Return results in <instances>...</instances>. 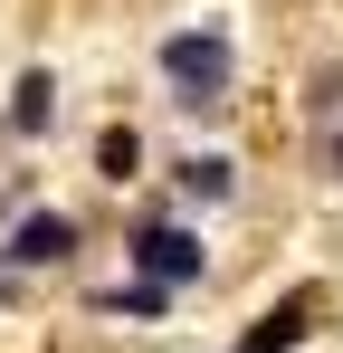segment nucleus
<instances>
[{
	"instance_id": "1",
	"label": "nucleus",
	"mask_w": 343,
	"mask_h": 353,
	"mask_svg": "<svg viewBox=\"0 0 343 353\" xmlns=\"http://www.w3.org/2000/svg\"><path fill=\"white\" fill-rule=\"evenodd\" d=\"M163 77H172V105L181 115L229 105V29H172L163 39Z\"/></svg>"
},
{
	"instance_id": "2",
	"label": "nucleus",
	"mask_w": 343,
	"mask_h": 353,
	"mask_svg": "<svg viewBox=\"0 0 343 353\" xmlns=\"http://www.w3.org/2000/svg\"><path fill=\"white\" fill-rule=\"evenodd\" d=\"M134 277H153V287H191L200 268H210V248H200V230H181V220H153V230H134Z\"/></svg>"
},
{
	"instance_id": "3",
	"label": "nucleus",
	"mask_w": 343,
	"mask_h": 353,
	"mask_svg": "<svg viewBox=\"0 0 343 353\" xmlns=\"http://www.w3.org/2000/svg\"><path fill=\"white\" fill-rule=\"evenodd\" d=\"M0 258H10V268H67V258H76V220H67V210H19V230H10Z\"/></svg>"
},
{
	"instance_id": "4",
	"label": "nucleus",
	"mask_w": 343,
	"mask_h": 353,
	"mask_svg": "<svg viewBox=\"0 0 343 353\" xmlns=\"http://www.w3.org/2000/svg\"><path fill=\"white\" fill-rule=\"evenodd\" d=\"M48 124H57V77H48V67H29V77L10 86V134H19V143H39Z\"/></svg>"
},
{
	"instance_id": "5",
	"label": "nucleus",
	"mask_w": 343,
	"mask_h": 353,
	"mask_svg": "<svg viewBox=\"0 0 343 353\" xmlns=\"http://www.w3.org/2000/svg\"><path fill=\"white\" fill-rule=\"evenodd\" d=\"M172 181H181L191 201H229V191H238V163H229V153H181Z\"/></svg>"
},
{
	"instance_id": "6",
	"label": "nucleus",
	"mask_w": 343,
	"mask_h": 353,
	"mask_svg": "<svg viewBox=\"0 0 343 353\" xmlns=\"http://www.w3.org/2000/svg\"><path fill=\"white\" fill-rule=\"evenodd\" d=\"M286 344H305V296H286V305H267V315L248 325V344H238V353H286Z\"/></svg>"
},
{
	"instance_id": "7",
	"label": "nucleus",
	"mask_w": 343,
	"mask_h": 353,
	"mask_svg": "<svg viewBox=\"0 0 343 353\" xmlns=\"http://www.w3.org/2000/svg\"><path fill=\"white\" fill-rule=\"evenodd\" d=\"M96 172H105V181L143 172V134H134V124H105V134H96Z\"/></svg>"
},
{
	"instance_id": "8",
	"label": "nucleus",
	"mask_w": 343,
	"mask_h": 353,
	"mask_svg": "<svg viewBox=\"0 0 343 353\" xmlns=\"http://www.w3.org/2000/svg\"><path fill=\"white\" fill-rule=\"evenodd\" d=\"M163 305H172V287H153V277H134V287H105V315H143V325H153Z\"/></svg>"
}]
</instances>
